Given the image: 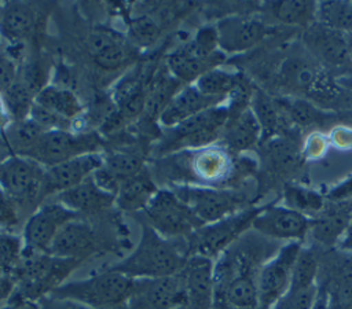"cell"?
Returning <instances> with one entry per match:
<instances>
[{"mask_svg": "<svg viewBox=\"0 0 352 309\" xmlns=\"http://www.w3.org/2000/svg\"><path fill=\"white\" fill-rule=\"evenodd\" d=\"M3 98L12 121H21L30 117L36 95L19 80L3 93Z\"/></svg>", "mask_w": 352, "mask_h": 309, "instance_id": "cell-42", "label": "cell"}, {"mask_svg": "<svg viewBox=\"0 0 352 309\" xmlns=\"http://www.w3.org/2000/svg\"><path fill=\"white\" fill-rule=\"evenodd\" d=\"M25 218L15 201L0 187V231L16 233L22 229Z\"/></svg>", "mask_w": 352, "mask_h": 309, "instance_id": "cell-44", "label": "cell"}, {"mask_svg": "<svg viewBox=\"0 0 352 309\" xmlns=\"http://www.w3.org/2000/svg\"><path fill=\"white\" fill-rule=\"evenodd\" d=\"M109 235L95 224L91 218L77 217L67 222L54 239L50 251L62 258H72L84 262L89 257L110 247Z\"/></svg>", "mask_w": 352, "mask_h": 309, "instance_id": "cell-11", "label": "cell"}, {"mask_svg": "<svg viewBox=\"0 0 352 309\" xmlns=\"http://www.w3.org/2000/svg\"><path fill=\"white\" fill-rule=\"evenodd\" d=\"M55 198V201L84 218L102 216L116 206V196L99 187L92 176Z\"/></svg>", "mask_w": 352, "mask_h": 309, "instance_id": "cell-20", "label": "cell"}, {"mask_svg": "<svg viewBox=\"0 0 352 309\" xmlns=\"http://www.w3.org/2000/svg\"><path fill=\"white\" fill-rule=\"evenodd\" d=\"M184 87L179 82L169 71L165 69L164 71L158 73L157 77L153 78L151 84L147 88V98H146V107L144 111L150 117H160L161 111L169 103V100L175 96V93Z\"/></svg>", "mask_w": 352, "mask_h": 309, "instance_id": "cell-36", "label": "cell"}, {"mask_svg": "<svg viewBox=\"0 0 352 309\" xmlns=\"http://www.w3.org/2000/svg\"><path fill=\"white\" fill-rule=\"evenodd\" d=\"M142 213L144 216V224L150 225L160 235L173 240H186L204 225L169 187L160 188Z\"/></svg>", "mask_w": 352, "mask_h": 309, "instance_id": "cell-7", "label": "cell"}, {"mask_svg": "<svg viewBox=\"0 0 352 309\" xmlns=\"http://www.w3.org/2000/svg\"><path fill=\"white\" fill-rule=\"evenodd\" d=\"M337 249L344 251V253H349L352 254V221L349 222L346 231L344 232L342 238L340 239L338 244H337Z\"/></svg>", "mask_w": 352, "mask_h": 309, "instance_id": "cell-56", "label": "cell"}, {"mask_svg": "<svg viewBox=\"0 0 352 309\" xmlns=\"http://www.w3.org/2000/svg\"><path fill=\"white\" fill-rule=\"evenodd\" d=\"M78 216L58 201L43 202L22 227L23 246L36 251H50L59 231Z\"/></svg>", "mask_w": 352, "mask_h": 309, "instance_id": "cell-13", "label": "cell"}, {"mask_svg": "<svg viewBox=\"0 0 352 309\" xmlns=\"http://www.w3.org/2000/svg\"><path fill=\"white\" fill-rule=\"evenodd\" d=\"M330 147L331 146H330L329 135L315 130L305 137L301 147V155L308 161H316L324 157Z\"/></svg>", "mask_w": 352, "mask_h": 309, "instance_id": "cell-47", "label": "cell"}, {"mask_svg": "<svg viewBox=\"0 0 352 309\" xmlns=\"http://www.w3.org/2000/svg\"><path fill=\"white\" fill-rule=\"evenodd\" d=\"M316 7L314 1H268L265 5L270 15L283 23L293 26H309L316 19Z\"/></svg>", "mask_w": 352, "mask_h": 309, "instance_id": "cell-34", "label": "cell"}, {"mask_svg": "<svg viewBox=\"0 0 352 309\" xmlns=\"http://www.w3.org/2000/svg\"><path fill=\"white\" fill-rule=\"evenodd\" d=\"M147 88L139 70L125 74L113 89V103L117 114L122 119L136 118L144 111Z\"/></svg>", "mask_w": 352, "mask_h": 309, "instance_id": "cell-28", "label": "cell"}, {"mask_svg": "<svg viewBox=\"0 0 352 309\" xmlns=\"http://www.w3.org/2000/svg\"><path fill=\"white\" fill-rule=\"evenodd\" d=\"M103 163V154H84L51 168L44 169L41 198L56 196L58 194L76 187L85 179L91 177Z\"/></svg>", "mask_w": 352, "mask_h": 309, "instance_id": "cell-18", "label": "cell"}, {"mask_svg": "<svg viewBox=\"0 0 352 309\" xmlns=\"http://www.w3.org/2000/svg\"><path fill=\"white\" fill-rule=\"evenodd\" d=\"M182 309H183V308H182Z\"/></svg>", "mask_w": 352, "mask_h": 309, "instance_id": "cell-62", "label": "cell"}, {"mask_svg": "<svg viewBox=\"0 0 352 309\" xmlns=\"http://www.w3.org/2000/svg\"><path fill=\"white\" fill-rule=\"evenodd\" d=\"M241 82H242L241 74L220 66L202 74L194 82V85L206 96L228 102V98L238 88Z\"/></svg>", "mask_w": 352, "mask_h": 309, "instance_id": "cell-35", "label": "cell"}, {"mask_svg": "<svg viewBox=\"0 0 352 309\" xmlns=\"http://www.w3.org/2000/svg\"><path fill=\"white\" fill-rule=\"evenodd\" d=\"M224 59L226 54L221 51L212 56H201L186 41L166 56V69L179 82L191 85L206 71L220 67Z\"/></svg>", "mask_w": 352, "mask_h": 309, "instance_id": "cell-25", "label": "cell"}, {"mask_svg": "<svg viewBox=\"0 0 352 309\" xmlns=\"http://www.w3.org/2000/svg\"><path fill=\"white\" fill-rule=\"evenodd\" d=\"M15 291V282L11 275H0V306L6 304Z\"/></svg>", "mask_w": 352, "mask_h": 309, "instance_id": "cell-53", "label": "cell"}, {"mask_svg": "<svg viewBox=\"0 0 352 309\" xmlns=\"http://www.w3.org/2000/svg\"><path fill=\"white\" fill-rule=\"evenodd\" d=\"M44 169L37 162L14 154L0 163V187L15 201L25 221L43 203Z\"/></svg>", "mask_w": 352, "mask_h": 309, "instance_id": "cell-8", "label": "cell"}, {"mask_svg": "<svg viewBox=\"0 0 352 309\" xmlns=\"http://www.w3.org/2000/svg\"><path fill=\"white\" fill-rule=\"evenodd\" d=\"M302 40L312 55L329 66H342L349 60L346 34L341 30L314 22L304 32Z\"/></svg>", "mask_w": 352, "mask_h": 309, "instance_id": "cell-24", "label": "cell"}, {"mask_svg": "<svg viewBox=\"0 0 352 309\" xmlns=\"http://www.w3.org/2000/svg\"><path fill=\"white\" fill-rule=\"evenodd\" d=\"M261 207H245L223 220L205 224L186 239L187 254L216 260L242 235L252 229Z\"/></svg>", "mask_w": 352, "mask_h": 309, "instance_id": "cell-6", "label": "cell"}, {"mask_svg": "<svg viewBox=\"0 0 352 309\" xmlns=\"http://www.w3.org/2000/svg\"><path fill=\"white\" fill-rule=\"evenodd\" d=\"M318 287L327 294L330 304L352 308V254L337 249L319 255Z\"/></svg>", "mask_w": 352, "mask_h": 309, "instance_id": "cell-17", "label": "cell"}, {"mask_svg": "<svg viewBox=\"0 0 352 309\" xmlns=\"http://www.w3.org/2000/svg\"><path fill=\"white\" fill-rule=\"evenodd\" d=\"M312 309H330V299H329L327 294L319 287H318V295H316Z\"/></svg>", "mask_w": 352, "mask_h": 309, "instance_id": "cell-57", "label": "cell"}, {"mask_svg": "<svg viewBox=\"0 0 352 309\" xmlns=\"http://www.w3.org/2000/svg\"><path fill=\"white\" fill-rule=\"evenodd\" d=\"M219 48L224 54H239L256 47L268 33V27L256 18L231 15L216 25Z\"/></svg>", "mask_w": 352, "mask_h": 309, "instance_id": "cell-19", "label": "cell"}, {"mask_svg": "<svg viewBox=\"0 0 352 309\" xmlns=\"http://www.w3.org/2000/svg\"><path fill=\"white\" fill-rule=\"evenodd\" d=\"M319 254L312 247L301 246L297 255L289 288H307L318 286Z\"/></svg>", "mask_w": 352, "mask_h": 309, "instance_id": "cell-39", "label": "cell"}, {"mask_svg": "<svg viewBox=\"0 0 352 309\" xmlns=\"http://www.w3.org/2000/svg\"><path fill=\"white\" fill-rule=\"evenodd\" d=\"M282 244L250 229L214 260L217 309H260L257 277Z\"/></svg>", "mask_w": 352, "mask_h": 309, "instance_id": "cell-1", "label": "cell"}, {"mask_svg": "<svg viewBox=\"0 0 352 309\" xmlns=\"http://www.w3.org/2000/svg\"><path fill=\"white\" fill-rule=\"evenodd\" d=\"M330 309H352L349 306H342V305H333L330 304Z\"/></svg>", "mask_w": 352, "mask_h": 309, "instance_id": "cell-59", "label": "cell"}, {"mask_svg": "<svg viewBox=\"0 0 352 309\" xmlns=\"http://www.w3.org/2000/svg\"><path fill=\"white\" fill-rule=\"evenodd\" d=\"M228 117L230 110L227 103H224L205 110L173 128H168L154 144L153 154L160 159L170 154L216 144V141L221 139Z\"/></svg>", "mask_w": 352, "mask_h": 309, "instance_id": "cell-4", "label": "cell"}, {"mask_svg": "<svg viewBox=\"0 0 352 309\" xmlns=\"http://www.w3.org/2000/svg\"><path fill=\"white\" fill-rule=\"evenodd\" d=\"M48 78V67L41 60H33L26 63L22 69H19L18 80L29 88L34 95H37L44 87Z\"/></svg>", "mask_w": 352, "mask_h": 309, "instance_id": "cell-46", "label": "cell"}, {"mask_svg": "<svg viewBox=\"0 0 352 309\" xmlns=\"http://www.w3.org/2000/svg\"><path fill=\"white\" fill-rule=\"evenodd\" d=\"M223 146L235 152L254 147L261 139V126L250 107L236 114H230L221 133Z\"/></svg>", "mask_w": 352, "mask_h": 309, "instance_id": "cell-27", "label": "cell"}, {"mask_svg": "<svg viewBox=\"0 0 352 309\" xmlns=\"http://www.w3.org/2000/svg\"><path fill=\"white\" fill-rule=\"evenodd\" d=\"M351 221L352 199L340 202L326 201L319 214L311 218L309 235L322 247H337Z\"/></svg>", "mask_w": 352, "mask_h": 309, "instance_id": "cell-21", "label": "cell"}, {"mask_svg": "<svg viewBox=\"0 0 352 309\" xmlns=\"http://www.w3.org/2000/svg\"><path fill=\"white\" fill-rule=\"evenodd\" d=\"M224 103L227 102L204 95L194 84L184 85L175 93V96L169 100V103L161 111L158 117V122L165 129L173 128L180 122L205 110H209L212 107H216Z\"/></svg>", "mask_w": 352, "mask_h": 309, "instance_id": "cell-23", "label": "cell"}, {"mask_svg": "<svg viewBox=\"0 0 352 309\" xmlns=\"http://www.w3.org/2000/svg\"><path fill=\"white\" fill-rule=\"evenodd\" d=\"M22 236L12 232L0 231V271L11 275L23 253Z\"/></svg>", "mask_w": 352, "mask_h": 309, "instance_id": "cell-43", "label": "cell"}, {"mask_svg": "<svg viewBox=\"0 0 352 309\" xmlns=\"http://www.w3.org/2000/svg\"><path fill=\"white\" fill-rule=\"evenodd\" d=\"M280 80L285 85L300 89L314 96H330L334 91L333 82L314 60L305 56L287 59L280 69Z\"/></svg>", "mask_w": 352, "mask_h": 309, "instance_id": "cell-22", "label": "cell"}, {"mask_svg": "<svg viewBox=\"0 0 352 309\" xmlns=\"http://www.w3.org/2000/svg\"><path fill=\"white\" fill-rule=\"evenodd\" d=\"M100 146V135L92 130H47L23 157L51 168L84 154L99 152Z\"/></svg>", "mask_w": 352, "mask_h": 309, "instance_id": "cell-9", "label": "cell"}, {"mask_svg": "<svg viewBox=\"0 0 352 309\" xmlns=\"http://www.w3.org/2000/svg\"><path fill=\"white\" fill-rule=\"evenodd\" d=\"M184 288L177 273L157 279H135L122 309H184Z\"/></svg>", "mask_w": 352, "mask_h": 309, "instance_id": "cell-14", "label": "cell"}, {"mask_svg": "<svg viewBox=\"0 0 352 309\" xmlns=\"http://www.w3.org/2000/svg\"><path fill=\"white\" fill-rule=\"evenodd\" d=\"M186 240H173L160 235L142 222L140 238L133 250L109 269L132 279H157L177 275L187 260Z\"/></svg>", "mask_w": 352, "mask_h": 309, "instance_id": "cell-2", "label": "cell"}, {"mask_svg": "<svg viewBox=\"0 0 352 309\" xmlns=\"http://www.w3.org/2000/svg\"><path fill=\"white\" fill-rule=\"evenodd\" d=\"M169 188L192 210L204 225L216 222L245 209L241 195L220 187L172 184Z\"/></svg>", "mask_w": 352, "mask_h": 309, "instance_id": "cell-10", "label": "cell"}, {"mask_svg": "<svg viewBox=\"0 0 352 309\" xmlns=\"http://www.w3.org/2000/svg\"><path fill=\"white\" fill-rule=\"evenodd\" d=\"M250 108L261 126L263 139H270L278 135L279 130L285 129L287 126V122H290L279 100H274L260 91L253 92Z\"/></svg>", "mask_w": 352, "mask_h": 309, "instance_id": "cell-32", "label": "cell"}, {"mask_svg": "<svg viewBox=\"0 0 352 309\" xmlns=\"http://www.w3.org/2000/svg\"><path fill=\"white\" fill-rule=\"evenodd\" d=\"M1 162H3V161H0V163H1Z\"/></svg>", "mask_w": 352, "mask_h": 309, "instance_id": "cell-61", "label": "cell"}, {"mask_svg": "<svg viewBox=\"0 0 352 309\" xmlns=\"http://www.w3.org/2000/svg\"><path fill=\"white\" fill-rule=\"evenodd\" d=\"M1 41H3V37H1V34H0V52H1Z\"/></svg>", "mask_w": 352, "mask_h": 309, "instance_id": "cell-60", "label": "cell"}, {"mask_svg": "<svg viewBox=\"0 0 352 309\" xmlns=\"http://www.w3.org/2000/svg\"><path fill=\"white\" fill-rule=\"evenodd\" d=\"M36 26V12L29 4L10 3L0 15V34L12 45L26 41Z\"/></svg>", "mask_w": 352, "mask_h": 309, "instance_id": "cell-31", "label": "cell"}, {"mask_svg": "<svg viewBox=\"0 0 352 309\" xmlns=\"http://www.w3.org/2000/svg\"><path fill=\"white\" fill-rule=\"evenodd\" d=\"M11 122H12V118H11V115L8 113V108L6 106L4 98L0 93V135H4V132L11 125Z\"/></svg>", "mask_w": 352, "mask_h": 309, "instance_id": "cell-55", "label": "cell"}, {"mask_svg": "<svg viewBox=\"0 0 352 309\" xmlns=\"http://www.w3.org/2000/svg\"><path fill=\"white\" fill-rule=\"evenodd\" d=\"M184 288V309H213L214 305V261L191 254L179 272Z\"/></svg>", "mask_w": 352, "mask_h": 309, "instance_id": "cell-16", "label": "cell"}, {"mask_svg": "<svg viewBox=\"0 0 352 309\" xmlns=\"http://www.w3.org/2000/svg\"><path fill=\"white\" fill-rule=\"evenodd\" d=\"M40 309H92L89 306H85L80 302L72 301V299H63V298H56L52 295L44 297L38 301Z\"/></svg>", "mask_w": 352, "mask_h": 309, "instance_id": "cell-51", "label": "cell"}, {"mask_svg": "<svg viewBox=\"0 0 352 309\" xmlns=\"http://www.w3.org/2000/svg\"><path fill=\"white\" fill-rule=\"evenodd\" d=\"M318 295V286L289 288L271 309H312Z\"/></svg>", "mask_w": 352, "mask_h": 309, "instance_id": "cell-45", "label": "cell"}, {"mask_svg": "<svg viewBox=\"0 0 352 309\" xmlns=\"http://www.w3.org/2000/svg\"><path fill=\"white\" fill-rule=\"evenodd\" d=\"M329 140L330 146L337 150H352V126L334 125L329 132Z\"/></svg>", "mask_w": 352, "mask_h": 309, "instance_id": "cell-50", "label": "cell"}, {"mask_svg": "<svg viewBox=\"0 0 352 309\" xmlns=\"http://www.w3.org/2000/svg\"><path fill=\"white\" fill-rule=\"evenodd\" d=\"M158 33L157 23L147 16L138 18L132 23V34L140 44H151L158 37Z\"/></svg>", "mask_w": 352, "mask_h": 309, "instance_id": "cell-49", "label": "cell"}, {"mask_svg": "<svg viewBox=\"0 0 352 309\" xmlns=\"http://www.w3.org/2000/svg\"><path fill=\"white\" fill-rule=\"evenodd\" d=\"M0 309H40V306H38V302L26 301L12 295L6 304L0 306Z\"/></svg>", "mask_w": 352, "mask_h": 309, "instance_id": "cell-54", "label": "cell"}, {"mask_svg": "<svg viewBox=\"0 0 352 309\" xmlns=\"http://www.w3.org/2000/svg\"><path fill=\"white\" fill-rule=\"evenodd\" d=\"M34 103L51 110L52 113L74 122L82 115L84 107L80 99L70 91L58 85L44 87L34 99Z\"/></svg>", "mask_w": 352, "mask_h": 309, "instance_id": "cell-33", "label": "cell"}, {"mask_svg": "<svg viewBox=\"0 0 352 309\" xmlns=\"http://www.w3.org/2000/svg\"><path fill=\"white\" fill-rule=\"evenodd\" d=\"M316 19L333 29L352 33V3L322 1L316 7Z\"/></svg>", "mask_w": 352, "mask_h": 309, "instance_id": "cell-40", "label": "cell"}, {"mask_svg": "<svg viewBox=\"0 0 352 309\" xmlns=\"http://www.w3.org/2000/svg\"><path fill=\"white\" fill-rule=\"evenodd\" d=\"M81 264L82 262L77 260L62 258L47 251H36L23 247L22 257L11 273L15 282L12 295L38 302L62 286L70 273Z\"/></svg>", "mask_w": 352, "mask_h": 309, "instance_id": "cell-3", "label": "cell"}, {"mask_svg": "<svg viewBox=\"0 0 352 309\" xmlns=\"http://www.w3.org/2000/svg\"><path fill=\"white\" fill-rule=\"evenodd\" d=\"M158 190L150 172L144 168L118 187L116 192V207L126 213H142Z\"/></svg>", "mask_w": 352, "mask_h": 309, "instance_id": "cell-29", "label": "cell"}, {"mask_svg": "<svg viewBox=\"0 0 352 309\" xmlns=\"http://www.w3.org/2000/svg\"><path fill=\"white\" fill-rule=\"evenodd\" d=\"M44 132L45 130L33 119L26 118L21 121H12L4 132L3 137L14 155L23 157L36 146Z\"/></svg>", "mask_w": 352, "mask_h": 309, "instance_id": "cell-37", "label": "cell"}, {"mask_svg": "<svg viewBox=\"0 0 352 309\" xmlns=\"http://www.w3.org/2000/svg\"><path fill=\"white\" fill-rule=\"evenodd\" d=\"M135 279L109 268L85 279L65 282L50 295L80 302L92 309H122Z\"/></svg>", "mask_w": 352, "mask_h": 309, "instance_id": "cell-5", "label": "cell"}, {"mask_svg": "<svg viewBox=\"0 0 352 309\" xmlns=\"http://www.w3.org/2000/svg\"><path fill=\"white\" fill-rule=\"evenodd\" d=\"M88 49L95 65L103 70L120 69L128 58L122 38L107 29H98L89 36Z\"/></svg>", "mask_w": 352, "mask_h": 309, "instance_id": "cell-30", "label": "cell"}, {"mask_svg": "<svg viewBox=\"0 0 352 309\" xmlns=\"http://www.w3.org/2000/svg\"><path fill=\"white\" fill-rule=\"evenodd\" d=\"M143 169L144 159L142 154L120 150L104 154L102 166L92 174V177L99 187L116 196L118 187Z\"/></svg>", "mask_w": 352, "mask_h": 309, "instance_id": "cell-26", "label": "cell"}, {"mask_svg": "<svg viewBox=\"0 0 352 309\" xmlns=\"http://www.w3.org/2000/svg\"><path fill=\"white\" fill-rule=\"evenodd\" d=\"M19 76V66L15 58L7 52H0V93L11 88Z\"/></svg>", "mask_w": 352, "mask_h": 309, "instance_id": "cell-48", "label": "cell"}, {"mask_svg": "<svg viewBox=\"0 0 352 309\" xmlns=\"http://www.w3.org/2000/svg\"><path fill=\"white\" fill-rule=\"evenodd\" d=\"M283 199L286 207L296 210L308 218H314L316 214H319L326 203V199L322 194L301 185L292 184L285 187Z\"/></svg>", "mask_w": 352, "mask_h": 309, "instance_id": "cell-38", "label": "cell"}, {"mask_svg": "<svg viewBox=\"0 0 352 309\" xmlns=\"http://www.w3.org/2000/svg\"><path fill=\"white\" fill-rule=\"evenodd\" d=\"M352 199V177L340 184L338 187L333 188L327 194V201L340 202V201H351Z\"/></svg>", "mask_w": 352, "mask_h": 309, "instance_id": "cell-52", "label": "cell"}, {"mask_svg": "<svg viewBox=\"0 0 352 309\" xmlns=\"http://www.w3.org/2000/svg\"><path fill=\"white\" fill-rule=\"evenodd\" d=\"M301 246L296 242L283 243L260 269L257 277L260 309H271L289 290Z\"/></svg>", "mask_w": 352, "mask_h": 309, "instance_id": "cell-12", "label": "cell"}, {"mask_svg": "<svg viewBox=\"0 0 352 309\" xmlns=\"http://www.w3.org/2000/svg\"><path fill=\"white\" fill-rule=\"evenodd\" d=\"M346 34V47H348V55L349 59L352 60V33H345Z\"/></svg>", "mask_w": 352, "mask_h": 309, "instance_id": "cell-58", "label": "cell"}, {"mask_svg": "<svg viewBox=\"0 0 352 309\" xmlns=\"http://www.w3.org/2000/svg\"><path fill=\"white\" fill-rule=\"evenodd\" d=\"M309 227L311 218L282 205L261 207L252 229L282 244V242L301 243L309 235Z\"/></svg>", "mask_w": 352, "mask_h": 309, "instance_id": "cell-15", "label": "cell"}, {"mask_svg": "<svg viewBox=\"0 0 352 309\" xmlns=\"http://www.w3.org/2000/svg\"><path fill=\"white\" fill-rule=\"evenodd\" d=\"M286 117L292 124L300 128H315L324 125L327 115L314 104L302 99L279 100Z\"/></svg>", "mask_w": 352, "mask_h": 309, "instance_id": "cell-41", "label": "cell"}]
</instances>
